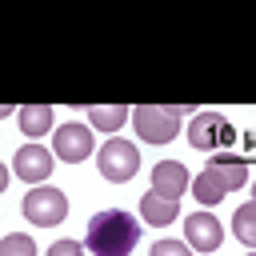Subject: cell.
<instances>
[{"label": "cell", "mask_w": 256, "mask_h": 256, "mask_svg": "<svg viewBox=\"0 0 256 256\" xmlns=\"http://www.w3.org/2000/svg\"><path fill=\"white\" fill-rule=\"evenodd\" d=\"M140 240V224L120 212V208H104L88 220V236H84V248L92 256H128Z\"/></svg>", "instance_id": "1"}, {"label": "cell", "mask_w": 256, "mask_h": 256, "mask_svg": "<svg viewBox=\"0 0 256 256\" xmlns=\"http://www.w3.org/2000/svg\"><path fill=\"white\" fill-rule=\"evenodd\" d=\"M244 180H248V160L216 152V156L204 164V172L192 180V196H196L200 204H216V200H224L228 192H236Z\"/></svg>", "instance_id": "2"}, {"label": "cell", "mask_w": 256, "mask_h": 256, "mask_svg": "<svg viewBox=\"0 0 256 256\" xmlns=\"http://www.w3.org/2000/svg\"><path fill=\"white\" fill-rule=\"evenodd\" d=\"M180 116H184V108H176V104H140L136 112H132V124H136V132H140V140H148V144H168L176 132H180Z\"/></svg>", "instance_id": "3"}, {"label": "cell", "mask_w": 256, "mask_h": 256, "mask_svg": "<svg viewBox=\"0 0 256 256\" xmlns=\"http://www.w3.org/2000/svg\"><path fill=\"white\" fill-rule=\"evenodd\" d=\"M232 140H236V128L220 112H196L192 116V128H188V144L192 148H200V152H224Z\"/></svg>", "instance_id": "4"}, {"label": "cell", "mask_w": 256, "mask_h": 256, "mask_svg": "<svg viewBox=\"0 0 256 256\" xmlns=\"http://www.w3.org/2000/svg\"><path fill=\"white\" fill-rule=\"evenodd\" d=\"M96 164H100V176H104V180L124 184V180L136 176L140 152H136V144H128V140H108V144L96 152Z\"/></svg>", "instance_id": "5"}, {"label": "cell", "mask_w": 256, "mask_h": 256, "mask_svg": "<svg viewBox=\"0 0 256 256\" xmlns=\"http://www.w3.org/2000/svg\"><path fill=\"white\" fill-rule=\"evenodd\" d=\"M24 216L32 224H40V228H52V224H60L68 216V196L60 188H32L24 196Z\"/></svg>", "instance_id": "6"}, {"label": "cell", "mask_w": 256, "mask_h": 256, "mask_svg": "<svg viewBox=\"0 0 256 256\" xmlns=\"http://www.w3.org/2000/svg\"><path fill=\"white\" fill-rule=\"evenodd\" d=\"M52 152H56L64 164L88 160V152H92V132H88V124H64V128H56Z\"/></svg>", "instance_id": "7"}, {"label": "cell", "mask_w": 256, "mask_h": 256, "mask_svg": "<svg viewBox=\"0 0 256 256\" xmlns=\"http://www.w3.org/2000/svg\"><path fill=\"white\" fill-rule=\"evenodd\" d=\"M184 236H188V248L192 252H216L220 240H224V224L212 212H192L184 220Z\"/></svg>", "instance_id": "8"}, {"label": "cell", "mask_w": 256, "mask_h": 256, "mask_svg": "<svg viewBox=\"0 0 256 256\" xmlns=\"http://www.w3.org/2000/svg\"><path fill=\"white\" fill-rule=\"evenodd\" d=\"M152 192H160L168 200H180L188 192V168L180 160H160L152 168Z\"/></svg>", "instance_id": "9"}, {"label": "cell", "mask_w": 256, "mask_h": 256, "mask_svg": "<svg viewBox=\"0 0 256 256\" xmlns=\"http://www.w3.org/2000/svg\"><path fill=\"white\" fill-rule=\"evenodd\" d=\"M52 172V152L48 148H40V144H24L20 152H16V176L20 180H44Z\"/></svg>", "instance_id": "10"}, {"label": "cell", "mask_w": 256, "mask_h": 256, "mask_svg": "<svg viewBox=\"0 0 256 256\" xmlns=\"http://www.w3.org/2000/svg\"><path fill=\"white\" fill-rule=\"evenodd\" d=\"M140 216H144L148 224L164 228V224H172V220L180 216V204L168 200V196H160V192H144V196H140Z\"/></svg>", "instance_id": "11"}, {"label": "cell", "mask_w": 256, "mask_h": 256, "mask_svg": "<svg viewBox=\"0 0 256 256\" xmlns=\"http://www.w3.org/2000/svg\"><path fill=\"white\" fill-rule=\"evenodd\" d=\"M16 116H20V132H28V136H44L52 128V108L48 104H24Z\"/></svg>", "instance_id": "12"}, {"label": "cell", "mask_w": 256, "mask_h": 256, "mask_svg": "<svg viewBox=\"0 0 256 256\" xmlns=\"http://www.w3.org/2000/svg\"><path fill=\"white\" fill-rule=\"evenodd\" d=\"M88 120H92V128H100V132H116V128H124L128 108H124V104H112V108L92 104V108H88Z\"/></svg>", "instance_id": "13"}, {"label": "cell", "mask_w": 256, "mask_h": 256, "mask_svg": "<svg viewBox=\"0 0 256 256\" xmlns=\"http://www.w3.org/2000/svg\"><path fill=\"white\" fill-rule=\"evenodd\" d=\"M232 232H236V240H244V244L256 252V200H248V204L236 208V216H232Z\"/></svg>", "instance_id": "14"}, {"label": "cell", "mask_w": 256, "mask_h": 256, "mask_svg": "<svg viewBox=\"0 0 256 256\" xmlns=\"http://www.w3.org/2000/svg\"><path fill=\"white\" fill-rule=\"evenodd\" d=\"M0 256H36V244H32V236L12 232V236L0 240Z\"/></svg>", "instance_id": "15"}, {"label": "cell", "mask_w": 256, "mask_h": 256, "mask_svg": "<svg viewBox=\"0 0 256 256\" xmlns=\"http://www.w3.org/2000/svg\"><path fill=\"white\" fill-rule=\"evenodd\" d=\"M148 256H192V248H188V244H180V240H156Z\"/></svg>", "instance_id": "16"}, {"label": "cell", "mask_w": 256, "mask_h": 256, "mask_svg": "<svg viewBox=\"0 0 256 256\" xmlns=\"http://www.w3.org/2000/svg\"><path fill=\"white\" fill-rule=\"evenodd\" d=\"M48 256H84V248H80L76 240H56V244L48 248Z\"/></svg>", "instance_id": "17"}, {"label": "cell", "mask_w": 256, "mask_h": 256, "mask_svg": "<svg viewBox=\"0 0 256 256\" xmlns=\"http://www.w3.org/2000/svg\"><path fill=\"white\" fill-rule=\"evenodd\" d=\"M244 148H248V152L256 156V132H248V136H244Z\"/></svg>", "instance_id": "18"}, {"label": "cell", "mask_w": 256, "mask_h": 256, "mask_svg": "<svg viewBox=\"0 0 256 256\" xmlns=\"http://www.w3.org/2000/svg\"><path fill=\"white\" fill-rule=\"evenodd\" d=\"M252 256H256V252H252Z\"/></svg>", "instance_id": "19"}]
</instances>
